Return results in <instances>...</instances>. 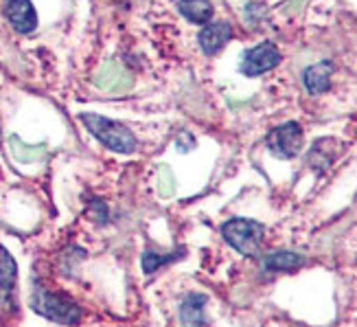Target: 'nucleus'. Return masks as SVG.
Here are the masks:
<instances>
[{"mask_svg":"<svg viewBox=\"0 0 357 327\" xmlns=\"http://www.w3.org/2000/svg\"><path fill=\"white\" fill-rule=\"evenodd\" d=\"M82 121L90 130V134L99 138L107 150L119 152V154H132L136 150L134 134L126 126H121V123H116L112 119H105L101 115H90V112H84Z\"/></svg>","mask_w":357,"mask_h":327,"instance_id":"obj_1","label":"nucleus"},{"mask_svg":"<svg viewBox=\"0 0 357 327\" xmlns=\"http://www.w3.org/2000/svg\"><path fill=\"white\" fill-rule=\"evenodd\" d=\"M263 233H266L263 224L255 220H245V217H232V220H228L222 226L224 240L241 255H257L261 251Z\"/></svg>","mask_w":357,"mask_h":327,"instance_id":"obj_2","label":"nucleus"},{"mask_svg":"<svg viewBox=\"0 0 357 327\" xmlns=\"http://www.w3.org/2000/svg\"><path fill=\"white\" fill-rule=\"evenodd\" d=\"M31 305L38 314L44 319L61 323V325H75L82 319V310L75 301H70L64 294H55L49 290H38L31 299Z\"/></svg>","mask_w":357,"mask_h":327,"instance_id":"obj_3","label":"nucleus"},{"mask_svg":"<svg viewBox=\"0 0 357 327\" xmlns=\"http://www.w3.org/2000/svg\"><path fill=\"white\" fill-rule=\"evenodd\" d=\"M268 147L278 159H294L298 157L303 147V130L298 123H283L268 134Z\"/></svg>","mask_w":357,"mask_h":327,"instance_id":"obj_4","label":"nucleus"},{"mask_svg":"<svg viewBox=\"0 0 357 327\" xmlns=\"http://www.w3.org/2000/svg\"><path fill=\"white\" fill-rule=\"evenodd\" d=\"M278 61H281V51H278L272 42H263L243 55L241 71L248 77H257L261 73H268L274 66H278Z\"/></svg>","mask_w":357,"mask_h":327,"instance_id":"obj_5","label":"nucleus"},{"mask_svg":"<svg viewBox=\"0 0 357 327\" xmlns=\"http://www.w3.org/2000/svg\"><path fill=\"white\" fill-rule=\"evenodd\" d=\"M5 15L18 34H31L38 27V13L31 0H7Z\"/></svg>","mask_w":357,"mask_h":327,"instance_id":"obj_6","label":"nucleus"},{"mask_svg":"<svg viewBox=\"0 0 357 327\" xmlns=\"http://www.w3.org/2000/svg\"><path fill=\"white\" fill-rule=\"evenodd\" d=\"M95 84L107 92H116V95H121V92H128L134 86V80L130 77V73H126L116 64V61H107V64L99 71Z\"/></svg>","mask_w":357,"mask_h":327,"instance_id":"obj_7","label":"nucleus"},{"mask_svg":"<svg viewBox=\"0 0 357 327\" xmlns=\"http://www.w3.org/2000/svg\"><path fill=\"white\" fill-rule=\"evenodd\" d=\"M230 36H232V29L226 22L206 24L204 29H202V34H199V46H202V51H204L206 55L220 53L224 46H226V42L230 40Z\"/></svg>","mask_w":357,"mask_h":327,"instance_id":"obj_8","label":"nucleus"},{"mask_svg":"<svg viewBox=\"0 0 357 327\" xmlns=\"http://www.w3.org/2000/svg\"><path fill=\"white\" fill-rule=\"evenodd\" d=\"M204 305H206L204 294H189L180 305L182 327H206Z\"/></svg>","mask_w":357,"mask_h":327,"instance_id":"obj_9","label":"nucleus"},{"mask_svg":"<svg viewBox=\"0 0 357 327\" xmlns=\"http://www.w3.org/2000/svg\"><path fill=\"white\" fill-rule=\"evenodd\" d=\"M331 73H333V64L331 61H320V64H314L305 71V88L312 92V95H320V92L329 90L331 86Z\"/></svg>","mask_w":357,"mask_h":327,"instance_id":"obj_10","label":"nucleus"},{"mask_svg":"<svg viewBox=\"0 0 357 327\" xmlns=\"http://www.w3.org/2000/svg\"><path fill=\"white\" fill-rule=\"evenodd\" d=\"M9 150L13 154V159L18 163H40L49 157V150H46L44 143L40 145H29L24 141H20V136H9Z\"/></svg>","mask_w":357,"mask_h":327,"instance_id":"obj_11","label":"nucleus"},{"mask_svg":"<svg viewBox=\"0 0 357 327\" xmlns=\"http://www.w3.org/2000/svg\"><path fill=\"white\" fill-rule=\"evenodd\" d=\"M305 261L307 259L298 253L278 251V253H272L270 257H266L263 266H266V270H274V272H291V270L305 266Z\"/></svg>","mask_w":357,"mask_h":327,"instance_id":"obj_12","label":"nucleus"},{"mask_svg":"<svg viewBox=\"0 0 357 327\" xmlns=\"http://www.w3.org/2000/svg\"><path fill=\"white\" fill-rule=\"evenodd\" d=\"M335 141L333 138H322V141L314 143L312 152H309V159L307 163L312 165L316 171H324L335 159Z\"/></svg>","mask_w":357,"mask_h":327,"instance_id":"obj_13","label":"nucleus"},{"mask_svg":"<svg viewBox=\"0 0 357 327\" xmlns=\"http://www.w3.org/2000/svg\"><path fill=\"white\" fill-rule=\"evenodd\" d=\"M180 11L193 24H206L213 18V7L208 0H180Z\"/></svg>","mask_w":357,"mask_h":327,"instance_id":"obj_14","label":"nucleus"},{"mask_svg":"<svg viewBox=\"0 0 357 327\" xmlns=\"http://www.w3.org/2000/svg\"><path fill=\"white\" fill-rule=\"evenodd\" d=\"M15 261L5 246H0V294L9 297L15 286Z\"/></svg>","mask_w":357,"mask_h":327,"instance_id":"obj_15","label":"nucleus"},{"mask_svg":"<svg viewBox=\"0 0 357 327\" xmlns=\"http://www.w3.org/2000/svg\"><path fill=\"white\" fill-rule=\"evenodd\" d=\"M158 191L162 198H172L176 194V176L167 165L158 167Z\"/></svg>","mask_w":357,"mask_h":327,"instance_id":"obj_16","label":"nucleus"},{"mask_svg":"<svg viewBox=\"0 0 357 327\" xmlns=\"http://www.w3.org/2000/svg\"><path fill=\"white\" fill-rule=\"evenodd\" d=\"M176 257H180V255H158V253H153V251H147L145 255H143V270L145 272H153V270H158L162 263H167V261H172V259H176Z\"/></svg>","mask_w":357,"mask_h":327,"instance_id":"obj_17","label":"nucleus"},{"mask_svg":"<svg viewBox=\"0 0 357 327\" xmlns=\"http://www.w3.org/2000/svg\"><path fill=\"white\" fill-rule=\"evenodd\" d=\"M92 217H95L97 222H105L107 217V209L101 200H92Z\"/></svg>","mask_w":357,"mask_h":327,"instance_id":"obj_18","label":"nucleus"},{"mask_svg":"<svg viewBox=\"0 0 357 327\" xmlns=\"http://www.w3.org/2000/svg\"><path fill=\"white\" fill-rule=\"evenodd\" d=\"M193 145H195V141H193V136H191V134L182 132V134L178 136V150H180V152L193 150Z\"/></svg>","mask_w":357,"mask_h":327,"instance_id":"obj_19","label":"nucleus"}]
</instances>
